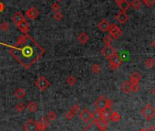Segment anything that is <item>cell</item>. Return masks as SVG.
Here are the masks:
<instances>
[{
  "mask_svg": "<svg viewBox=\"0 0 155 131\" xmlns=\"http://www.w3.org/2000/svg\"><path fill=\"white\" fill-rule=\"evenodd\" d=\"M0 45L9 48L11 55L26 69H29L34 65L45 52V50L27 34L20 36L16 45H10L4 42H0Z\"/></svg>",
  "mask_w": 155,
  "mask_h": 131,
  "instance_id": "cell-1",
  "label": "cell"
},
{
  "mask_svg": "<svg viewBox=\"0 0 155 131\" xmlns=\"http://www.w3.org/2000/svg\"><path fill=\"white\" fill-rule=\"evenodd\" d=\"M96 109L98 110H104V109H110L111 105H112V101L110 99H107L104 96H99L98 99L95 101L94 103Z\"/></svg>",
  "mask_w": 155,
  "mask_h": 131,
  "instance_id": "cell-2",
  "label": "cell"
},
{
  "mask_svg": "<svg viewBox=\"0 0 155 131\" xmlns=\"http://www.w3.org/2000/svg\"><path fill=\"white\" fill-rule=\"evenodd\" d=\"M141 115L146 120H151L155 116V108L151 105H147L141 109Z\"/></svg>",
  "mask_w": 155,
  "mask_h": 131,
  "instance_id": "cell-3",
  "label": "cell"
},
{
  "mask_svg": "<svg viewBox=\"0 0 155 131\" xmlns=\"http://www.w3.org/2000/svg\"><path fill=\"white\" fill-rule=\"evenodd\" d=\"M108 31L110 32V36L112 39L118 40V39H120L122 36V30H121V29L119 26H117L116 24H110V29H109Z\"/></svg>",
  "mask_w": 155,
  "mask_h": 131,
  "instance_id": "cell-4",
  "label": "cell"
},
{
  "mask_svg": "<svg viewBox=\"0 0 155 131\" xmlns=\"http://www.w3.org/2000/svg\"><path fill=\"white\" fill-rule=\"evenodd\" d=\"M109 61H110V68L111 70H117L123 62V59L121 58V56L117 53L113 57H111Z\"/></svg>",
  "mask_w": 155,
  "mask_h": 131,
  "instance_id": "cell-5",
  "label": "cell"
},
{
  "mask_svg": "<svg viewBox=\"0 0 155 131\" xmlns=\"http://www.w3.org/2000/svg\"><path fill=\"white\" fill-rule=\"evenodd\" d=\"M36 86L38 88V90L40 91H44L46 90L47 88H48L49 85H50V83L49 81L45 77V76H40L38 77L36 81Z\"/></svg>",
  "mask_w": 155,
  "mask_h": 131,
  "instance_id": "cell-6",
  "label": "cell"
},
{
  "mask_svg": "<svg viewBox=\"0 0 155 131\" xmlns=\"http://www.w3.org/2000/svg\"><path fill=\"white\" fill-rule=\"evenodd\" d=\"M101 54L106 59L110 60L111 57H113L116 54V50H115L114 48L111 47V45L110 46H105L104 48L101 50Z\"/></svg>",
  "mask_w": 155,
  "mask_h": 131,
  "instance_id": "cell-7",
  "label": "cell"
},
{
  "mask_svg": "<svg viewBox=\"0 0 155 131\" xmlns=\"http://www.w3.org/2000/svg\"><path fill=\"white\" fill-rule=\"evenodd\" d=\"M49 125H50V121H49V120L47 117H42L37 123V131H45L48 127Z\"/></svg>",
  "mask_w": 155,
  "mask_h": 131,
  "instance_id": "cell-8",
  "label": "cell"
},
{
  "mask_svg": "<svg viewBox=\"0 0 155 131\" xmlns=\"http://www.w3.org/2000/svg\"><path fill=\"white\" fill-rule=\"evenodd\" d=\"M79 117H80V119H81L83 122L88 123V122L89 121V120L92 119V113H91L89 110H88L87 108H85V109H83V110H82V111L80 112Z\"/></svg>",
  "mask_w": 155,
  "mask_h": 131,
  "instance_id": "cell-9",
  "label": "cell"
},
{
  "mask_svg": "<svg viewBox=\"0 0 155 131\" xmlns=\"http://www.w3.org/2000/svg\"><path fill=\"white\" fill-rule=\"evenodd\" d=\"M80 110V108H79V105L78 104H75L73 106H72L70 108V110L66 114V118L68 119V120H71L72 118H73Z\"/></svg>",
  "mask_w": 155,
  "mask_h": 131,
  "instance_id": "cell-10",
  "label": "cell"
},
{
  "mask_svg": "<svg viewBox=\"0 0 155 131\" xmlns=\"http://www.w3.org/2000/svg\"><path fill=\"white\" fill-rule=\"evenodd\" d=\"M38 15H39V11L34 7L28 8L26 12V17L30 19H36L38 17Z\"/></svg>",
  "mask_w": 155,
  "mask_h": 131,
  "instance_id": "cell-11",
  "label": "cell"
},
{
  "mask_svg": "<svg viewBox=\"0 0 155 131\" xmlns=\"http://www.w3.org/2000/svg\"><path fill=\"white\" fill-rule=\"evenodd\" d=\"M24 130L25 131H37V122H35L34 120H28V121L24 125Z\"/></svg>",
  "mask_w": 155,
  "mask_h": 131,
  "instance_id": "cell-12",
  "label": "cell"
},
{
  "mask_svg": "<svg viewBox=\"0 0 155 131\" xmlns=\"http://www.w3.org/2000/svg\"><path fill=\"white\" fill-rule=\"evenodd\" d=\"M129 15L125 12V11H120V13H118V15L116 16V19L118 22H120V24H125L127 21L129 20Z\"/></svg>",
  "mask_w": 155,
  "mask_h": 131,
  "instance_id": "cell-13",
  "label": "cell"
},
{
  "mask_svg": "<svg viewBox=\"0 0 155 131\" xmlns=\"http://www.w3.org/2000/svg\"><path fill=\"white\" fill-rule=\"evenodd\" d=\"M115 2L117 3V5L119 6V7L120 8L121 11H127V10L130 7V2L128 0H115Z\"/></svg>",
  "mask_w": 155,
  "mask_h": 131,
  "instance_id": "cell-14",
  "label": "cell"
},
{
  "mask_svg": "<svg viewBox=\"0 0 155 131\" xmlns=\"http://www.w3.org/2000/svg\"><path fill=\"white\" fill-rule=\"evenodd\" d=\"M17 29H19V31H21L24 34H27V32L29 31V23L27 20H24L22 22H20L19 24L17 25Z\"/></svg>",
  "mask_w": 155,
  "mask_h": 131,
  "instance_id": "cell-15",
  "label": "cell"
},
{
  "mask_svg": "<svg viewBox=\"0 0 155 131\" xmlns=\"http://www.w3.org/2000/svg\"><path fill=\"white\" fill-rule=\"evenodd\" d=\"M24 20H26V17L21 12H16L12 18V21L14 22L15 25L19 24L20 22H22V21H24Z\"/></svg>",
  "mask_w": 155,
  "mask_h": 131,
  "instance_id": "cell-16",
  "label": "cell"
},
{
  "mask_svg": "<svg viewBox=\"0 0 155 131\" xmlns=\"http://www.w3.org/2000/svg\"><path fill=\"white\" fill-rule=\"evenodd\" d=\"M110 22L108 21V19H105V18L102 19V20H100L99 23V25H98L99 29L102 32H107V31L109 30V29H110Z\"/></svg>",
  "mask_w": 155,
  "mask_h": 131,
  "instance_id": "cell-17",
  "label": "cell"
},
{
  "mask_svg": "<svg viewBox=\"0 0 155 131\" xmlns=\"http://www.w3.org/2000/svg\"><path fill=\"white\" fill-rule=\"evenodd\" d=\"M110 114L111 111L110 109H104V110H101V120L104 121L106 123H109V121L110 120Z\"/></svg>",
  "mask_w": 155,
  "mask_h": 131,
  "instance_id": "cell-18",
  "label": "cell"
},
{
  "mask_svg": "<svg viewBox=\"0 0 155 131\" xmlns=\"http://www.w3.org/2000/svg\"><path fill=\"white\" fill-rule=\"evenodd\" d=\"M141 81V74L139 72H133L131 75H130V83L131 84H137L139 83Z\"/></svg>",
  "mask_w": 155,
  "mask_h": 131,
  "instance_id": "cell-19",
  "label": "cell"
},
{
  "mask_svg": "<svg viewBox=\"0 0 155 131\" xmlns=\"http://www.w3.org/2000/svg\"><path fill=\"white\" fill-rule=\"evenodd\" d=\"M120 89L122 92L126 93V94H129L131 92V83L129 82V81H125L120 86Z\"/></svg>",
  "mask_w": 155,
  "mask_h": 131,
  "instance_id": "cell-20",
  "label": "cell"
},
{
  "mask_svg": "<svg viewBox=\"0 0 155 131\" xmlns=\"http://www.w3.org/2000/svg\"><path fill=\"white\" fill-rule=\"evenodd\" d=\"M89 37L87 33H85V32H82V33H80L78 37V40L79 42L80 43V44H86V43L89 41Z\"/></svg>",
  "mask_w": 155,
  "mask_h": 131,
  "instance_id": "cell-21",
  "label": "cell"
},
{
  "mask_svg": "<svg viewBox=\"0 0 155 131\" xmlns=\"http://www.w3.org/2000/svg\"><path fill=\"white\" fill-rule=\"evenodd\" d=\"M83 131H101L97 124L96 121H92L86 128H84Z\"/></svg>",
  "mask_w": 155,
  "mask_h": 131,
  "instance_id": "cell-22",
  "label": "cell"
},
{
  "mask_svg": "<svg viewBox=\"0 0 155 131\" xmlns=\"http://www.w3.org/2000/svg\"><path fill=\"white\" fill-rule=\"evenodd\" d=\"M15 95L17 99H23V98L26 97L27 95V92L23 89V88H17L16 91H15Z\"/></svg>",
  "mask_w": 155,
  "mask_h": 131,
  "instance_id": "cell-23",
  "label": "cell"
},
{
  "mask_svg": "<svg viewBox=\"0 0 155 131\" xmlns=\"http://www.w3.org/2000/svg\"><path fill=\"white\" fill-rule=\"evenodd\" d=\"M27 111L30 112V113H33L35 111L37 110V105L34 102V101H31L27 104Z\"/></svg>",
  "mask_w": 155,
  "mask_h": 131,
  "instance_id": "cell-24",
  "label": "cell"
},
{
  "mask_svg": "<svg viewBox=\"0 0 155 131\" xmlns=\"http://www.w3.org/2000/svg\"><path fill=\"white\" fill-rule=\"evenodd\" d=\"M92 119H93V121H96V122L101 120V111L96 109V110L92 113Z\"/></svg>",
  "mask_w": 155,
  "mask_h": 131,
  "instance_id": "cell-25",
  "label": "cell"
},
{
  "mask_svg": "<svg viewBox=\"0 0 155 131\" xmlns=\"http://www.w3.org/2000/svg\"><path fill=\"white\" fill-rule=\"evenodd\" d=\"M120 118H121V116L118 113V112H111V114H110V120L111 121H113V122H118V121H120Z\"/></svg>",
  "mask_w": 155,
  "mask_h": 131,
  "instance_id": "cell-26",
  "label": "cell"
},
{
  "mask_svg": "<svg viewBox=\"0 0 155 131\" xmlns=\"http://www.w3.org/2000/svg\"><path fill=\"white\" fill-rule=\"evenodd\" d=\"M130 5L132 8L134 9H140L141 6V0H131V2H130Z\"/></svg>",
  "mask_w": 155,
  "mask_h": 131,
  "instance_id": "cell-27",
  "label": "cell"
},
{
  "mask_svg": "<svg viewBox=\"0 0 155 131\" xmlns=\"http://www.w3.org/2000/svg\"><path fill=\"white\" fill-rule=\"evenodd\" d=\"M145 66L147 68H153L155 66V61L153 58H148L146 61H145Z\"/></svg>",
  "mask_w": 155,
  "mask_h": 131,
  "instance_id": "cell-28",
  "label": "cell"
},
{
  "mask_svg": "<svg viewBox=\"0 0 155 131\" xmlns=\"http://www.w3.org/2000/svg\"><path fill=\"white\" fill-rule=\"evenodd\" d=\"M97 124H98V126H99V129L101 131H106L107 130V128H108V123L102 121V120H99V121L97 122Z\"/></svg>",
  "mask_w": 155,
  "mask_h": 131,
  "instance_id": "cell-29",
  "label": "cell"
},
{
  "mask_svg": "<svg viewBox=\"0 0 155 131\" xmlns=\"http://www.w3.org/2000/svg\"><path fill=\"white\" fill-rule=\"evenodd\" d=\"M49 121H52V120H55L56 118H57V115H56V113L54 112V111H50L48 115H47V116H46Z\"/></svg>",
  "mask_w": 155,
  "mask_h": 131,
  "instance_id": "cell-30",
  "label": "cell"
},
{
  "mask_svg": "<svg viewBox=\"0 0 155 131\" xmlns=\"http://www.w3.org/2000/svg\"><path fill=\"white\" fill-rule=\"evenodd\" d=\"M103 42L106 46H110V44L112 43V38L110 36H105L104 39H103Z\"/></svg>",
  "mask_w": 155,
  "mask_h": 131,
  "instance_id": "cell-31",
  "label": "cell"
},
{
  "mask_svg": "<svg viewBox=\"0 0 155 131\" xmlns=\"http://www.w3.org/2000/svg\"><path fill=\"white\" fill-rule=\"evenodd\" d=\"M91 71H92V72L93 73H99L100 71H101V67L99 66V64H94L93 66L91 67Z\"/></svg>",
  "mask_w": 155,
  "mask_h": 131,
  "instance_id": "cell-32",
  "label": "cell"
},
{
  "mask_svg": "<svg viewBox=\"0 0 155 131\" xmlns=\"http://www.w3.org/2000/svg\"><path fill=\"white\" fill-rule=\"evenodd\" d=\"M77 82V79L74 77V76H69V77L67 78V83L69 85H74Z\"/></svg>",
  "mask_w": 155,
  "mask_h": 131,
  "instance_id": "cell-33",
  "label": "cell"
},
{
  "mask_svg": "<svg viewBox=\"0 0 155 131\" xmlns=\"http://www.w3.org/2000/svg\"><path fill=\"white\" fill-rule=\"evenodd\" d=\"M0 29H1L2 31L6 32V31H7L10 29V25L7 22H3L1 25H0Z\"/></svg>",
  "mask_w": 155,
  "mask_h": 131,
  "instance_id": "cell-34",
  "label": "cell"
},
{
  "mask_svg": "<svg viewBox=\"0 0 155 131\" xmlns=\"http://www.w3.org/2000/svg\"><path fill=\"white\" fill-rule=\"evenodd\" d=\"M25 109V105L23 103H18L17 105H16V110L17 112H23Z\"/></svg>",
  "mask_w": 155,
  "mask_h": 131,
  "instance_id": "cell-35",
  "label": "cell"
},
{
  "mask_svg": "<svg viewBox=\"0 0 155 131\" xmlns=\"http://www.w3.org/2000/svg\"><path fill=\"white\" fill-rule=\"evenodd\" d=\"M51 9L53 10L54 13L58 12V11H60V6L58 3H54V4H52V6H51Z\"/></svg>",
  "mask_w": 155,
  "mask_h": 131,
  "instance_id": "cell-36",
  "label": "cell"
},
{
  "mask_svg": "<svg viewBox=\"0 0 155 131\" xmlns=\"http://www.w3.org/2000/svg\"><path fill=\"white\" fill-rule=\"evenodd\" d=\"M54 18H55L57 21H59V20H61L62 18H63V15H62V13H61L60 11L55 12V13H54Z\"/></svg>",
  "mask_w": 155,
  "mask_h": 131,
  "instance_id": "cell-37",
  "label": "cell"
},
{
  "mask_svg": "<svg viewBox=\"0 0 155 131\" xmlns=\"http://www.w3.org/2000/svg\"><path fill=\"white\" fill-rule=\"evenodd\" d=\"M140 89H141V86H140L139 83H137V84H131V91L132 92L137 93V92L140 91Z\"/></svg>",
  "mask_w": 155,
  "mask_h": 131,
  "instance_id": "cell-38",
  "label": "cell"
},
{
  "mask_svg": "<svg viewBox=\"0 0 155 131\" xmlns=\"http://www.w3.org/2000/svg\"><path fill=\"white\" fill-rule=\"evenodd\" d=\"M143 3L148 7H152L155 4V0H143Z\"/></svg>",
  "mask_w": 155,
  "mask_h": 131,
  "instance_id": "cell-39",
  "label": "cell"
},
{
  "mask_svg": "<svg viewBox=\"0 0 155 131\" xmlns=\"http://www.w3.org/2000/svg\"><path fill=\"white\" fill-rule=\"evenodd\" d=\"M4 9H5V6H4V4L0 2V13H2V12L4 11Z\"/></svg>",
  "mask_w": 155,
  "mask_h": 131,
  "instance_id": "cell-40",
  "label": "cell"
},
{
  "mask_svg": "<svg viewBox=\"0 0 155 131\" xmlns=\"http://www.w3.org/2000/svg\"><path fill=\"white\" fill-rule=\"evenodd\" d=\"M146 131H155V127L152 126V127H150L149 128L146 129Z\"/></svg>",
  "mask_w": 155,
  "mask_h": 131,
  "instance_id": "cell-41",
  "label": "cell"
},
{
  "mask_svg": "<svg viewBox=\"0 0 155 131\" xmlns=\"http://www.w3.org/2000/svg\"><path fill=\"white\" fill-rule=\"evenodd\" d=\"M151 46H152V48L153 49H155V40L151 42Z\"/></svg>",
  "mask_w": 155,
  "mask_h": 131,
  "instance_id": "cell-42",
  "label": "cell"
},
{
  "mask_svg": "<svg viewBox=\"0 0 155 131\" xmlns=\"http://www.w3.org/2000/svg\"><path fill=\"white\" fill-rule=\"evenodd\" d=\"M152 94H153V95H155V87L152 89Z\"/></svg>",
  "mask_w": 155,
  "mask_h": 131,
  "instance_id": "cell-43",
  "label": "cell"
},
{
  "mask_svg": "<svg viewBox=\"0 0 155 131\" xmlns=\"http://www.w3.org/2000/svg\"><path fill=\"white\" fill-rule=\"evenodd\" d=\"M140 131H146V129H144V128H141V129Z\"/></svg>",
  "mask_w": 155,
  "mask_h": 131,
  "instance_id": "cell-44",
  "label": "cell"
},
{
  "mask_svg": "<svg viewBox=\"0 0 155 131\" xmlns=\"http://www.w3.org/2000/svg\"><path fill=\"white\" fill-rule=\"evenodd\" d=\"M59 1H60V0H59Z\"/></svg>",
  "mask_w": 155,
  "mask_h": 131,
  "instance_id": "cell-45",
  "label": "cell"
}]
</instances>
